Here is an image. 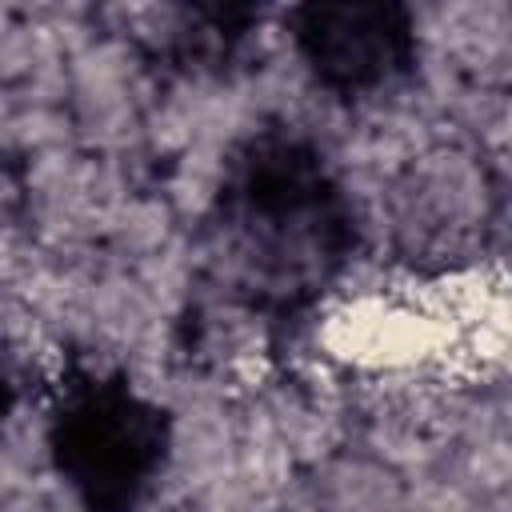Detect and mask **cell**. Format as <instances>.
<instances>
[{
	"mask_svg": "<svg viewBox=\"0 0 512 512\" xmlns=\"http://www.w3.org/2000/svg\"><path fill=\"white\" fill-rule=\"evenodd\" d=\"M208 236L224 288L268 320H292L348 268L356 212L316 140L260 128L224 160Z\"/></svg>",
	"mask_w": 512,
	"mask_h": 512,
	"instance_id": "cell-1",
	"label": "cell"
},
{
	"mask_svg": "<svg viewBox=\"0 0 512 512\" xmlns=\"http://www.w3.org/2000/svg\"><path fill=\"white\" fill-rule=\"evenodd\" d=\"M172 428L124 372L76 368L48 412V456L84 512H136L168 468Z\"/></svg>",
	"mask_w": 512,
	"mask_h": 512,
	"instance_id": "cell-2",
	"label": "cell"
},
{
	"mask_svg": "<svg viewBox=\"0 0 512 512\" xmlns=\"http://www.w3.org/2000/svg\"><path fill=\"white\" fill-rule=\"evenodd\" d=\"M296 56L340 100L392 92L416 68V20L388 0H316L288 16Z\"/></svg>",
	"mask_w": 512,
	"mask_h": 512,
	"instance_id": "cell-3",
	"label": "cell"
},
{
	"mask_svg": "<svg viewBox=\"0 0 512 512\" xmlns=\"http://www.w3.org/2000/svg\"><path fill=\"white\" fill-rule=\"evenodd\" d=\"M256 12L252 8H176V28L164 32L160 52L180 68H224L248 40Z\"/></svg>",
	"mask_w": 512,
	"mask_h": 512,
	"instance_id": "cell-4",
	"label": "cell"
},
{
	"mask_svg": "<svg viewBox=\"0 0 512 512\" xmlns=\"http://www.w3.org/2000/svg\"><path fill=\"white\" fill-rule=\"evenodd\" d=\"M12 408H16V380H12L8 356H4V348H0V428H4V420L12 416Z\"/></svg>",
	"mask_w": 512,
	"mask_h": 512,
	"instance_id": "cell-5",
	"label": "cell"
}]
</instances>
